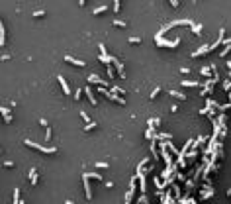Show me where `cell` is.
I'll return each instance as SVG.
<instances>
[{"label": "cell", "instance_id": "cell-1", "mask_svg": "<svg viewBox=\"0 0 231 204\" xmlns=\"http://www.w3.org/2000/svg\"><path fill=\"white\" fill-rule=\"evenodd\" d=\"M24 143H26L27 147H33V149L41 151V153H49V155H55V153H57V147H49V145H39V143H35V141H32V139H26Z\"/></svg>", "mask_w": 231, "mask_h": 204}, {"label": "cell", "instance_id": "cell-2", "mask_svg": "<svg viewBox=\"0 0 231 204\" xmlns=\"http://www.w3.org/2000/svg\"><path fill=\"white\" fill-rule=\"evenodd\" d=\"M192 24H194L192 20H174V22H171V24H166V26L161 28L157 35H163V33H166L169 30H171V28H174V26H192Z\"/></svg>", "mask_w": 231, "mask_h": 204}, {"label": "cell", "instance_id": "cell-3", "mask_svg": "<svg viewBox=\"0 0 231 204\" xmlns=\"http://www.w3.org/2000/svg\"><path fill=\"white\" fill-rule=\"evenodd\" d=\"M155 43H157V47H176L180 43V40L176 37L174 41H169V40H163V35H155Z\"/></svg>", "mask_w": 231, "mask_h": 204}, {"label": "cell", "instance_id": "cell-4", "mask_svg": "<svg viewBox=\"0 0 231 204\" xmlns=\"http://www.w3.org/2000/svg\"><path fill=\"white\" fill-rule=\"evenodd\" d=\"M135 181H139L141 194H145V192H147V175H143V173H137V175H135Z\"/></svg>", "mask_w": 231, "mask_h": 204}, {"label": "cell", "instance_id": "cell-5", "mask_svg": "<svg viewBox=\"0 0 231 204\" xmlns=\"http://www.w3.org/2000/svg\"><path fill=\"white\" fill-rule=\"evenodd\" d=\"M88 83H90V85H98V86H106V88L110 86V83L104 80V79H100L98 75H90V77H88Z\"/></svg>", "mask_w": 231, "mask_h": 204}, {"label": "cell", "instance_id": "cell-6", "mask_svg": "<svg viewBox=\"0 0 231 204\" xmlns=\"http://www.w3.org/2000/svg\"><path fill=\"white\" fill-rule=\"evenodd\" d=\"M112 65L118 69V75H119V77H121V79H126V69H124V63H121L119 59H116L114 55H112Z\"/></svg>", "mask_w": 231, "mask_h": 204}, {"label": "cell", "instance_id": "cell-7", "mask_svg": "<svg viewBox=\"0 0 231 204\" xmlns=\"http://www.w3.org/2000/svg\"><path fill=\"white\" fill-rule=\"evenodd\" d=\"M57 80H59V85H61V88H63V94H71V86H69V83L65 80V77L63 75H57Z\"/></svg>", "mask_w": 231, "mask_h": 204}, {"label": "cell", "instance_id": "cell-8", "mask_svg": "<svg viewBox=\"0 0 231 204\" xmlns=\"http://www.w3.org/2000/svg\"><path fill=\"white\" fill-rule=\"evenodd\" d=\"M84 94H86V98H88V102H90L92 106L98 104V100H96V96H94V92H92L90 86H84Z\"/></svg>", "mask_w": 231, "mask_h": 204}, {"label": "cell", "instance_id": "cell-9", "mask_svg": "<svg viewBox=\"0 0 231 204\" xmlns=\"http://www.w3.org/2000/svg\"><path fill=\"white\" fill-rule=\"evenodd\" d=\"M82 184H84V196L86 200H92V188H90V183H88V179L82 177Z\"/></svg>", "mask_w": 231, "mask_h": 204}, {"label": "cell", "instance_id": "cell-10", "mask_svg": "<svg viewBox=\"0 0 231 204\" xmlns=\"http://www.w3.org/2000/svg\"><path fill=\"white\" fill-rule=\"evenodd\" d=\"M29 183H32V186H37V183H39V175H37L35 167H32V171H29Z\"/></svg>", "mask_w": 231, "mask_h": 204}, {"label": "cell", "instance_id": "cell-11", "mask_svg": "<svg viewBox=\"0 0 231 204\" xmlns=\"http://www.w3.org/2000/svg\"><path fill=\"white\" fill-rule=\"evenodd\" d=\"M65 61L71 63V65H74V67H84V61L77 59V57H73V55H65Z\"/></svg>", "mask_w": 231, "mask_h": 204}, {"label": "cell", "instance_id": "cell-12", "mask_svg": "<svg viewBox=\"0 0 231 204\" xmlns=\"http://www.w3.org/2000/svg\"><path fill=\"white\" fill-rule=\"evenodd\" d=\"M204 53H210V47H208V43H206V45H200L198 49H196V51L192 53V57H194V59H196V57H202V55H204Z\"/></svg>", "mask_w": 231, "mask_h": 204}, {"label": "cell", "instance_id": "cell-13", "mask_svg": "<svg viewBox=\"0 0 231 204\" xmlns=\"http://www.w3.org/2000/svg\"><path fill=\"white\" fill-rule=\"evenodd\" d=\"M213 85H216L213 80H208V83L204 85V88H202V96H208V94H211V92H213Z\"/></svg>", "mask_w": 231, "mask_h": 204}, {"label": "cell", "instance_id": "cell-14", "mask_svg": "<svg viewBox=\"0 0 231 204\" xmlns=\"http://www.w3.org/2000/svg\"><path fill=\"white\" fill-rule=\"evenodd\" d=\"M213 196V188H206V191H200V200H210Z\"/></svg>", "mask_w": 231, "mask_h": 204}, {"label": "cell", "instance_id": "cell-15", "mask_svg": "<svg viewBox=\"0 0 231 204\" xmlns=\"http://www.w3.org/2000/svg\"><path fill=\"white\" fill-rule=\"evenodd\" d=\"M151 155H153L155 161H159V149H157V139L155 138L151 139Z\"/></svg>", "mask_w": 231, "mask_h": 204}, {"label": "cell", "instance_id": "cell-16", "mask_svg": "<svg viewBox=\"0 0 231 204\" xmlns=\"http://www.w3.org/2000/svg\"><path fill=\"white\" fill-rule=\"evenodd\" d=\"M165 147H166V151L171 153V155H178V149L171 143V139H165Z\"/></svg>", "mask_w": 231, "mask_h": 204}, {"label": "cell", "instance_id": "cell-17", "mask_svg": "<svg viewBox=\"0 0 231 204\" xmlns=\"http://www.w3.org/2000/svg\"><path fill=\"white\" fill-rule=\"evenodd\" d=\"M196 157H198V149H188V151L184 153V159H186V161H194Z\"/></svg>", "mask_w": 231, "mask_h": 204}, {"label": "cell", "instance_id": "cell-18", "mask_svg": "<svg viewBox=\"0 0 231 204\" xmlns=\"http://www.w3.org/2000/svg\"><path fill=\"white\" fill-rule=\"evenodd\" d=\"M0 45H2V47L6 45V30H4V24H2V20H0Z\"/></svg>", "mask_w": 231, "mask_h": 204}, {"label": "cell", "instance_id": "cell-19", "mask_svg": "<svg viewBox=\"0 0 231 204\" xmlns=\"http://www.w3.org/2000/svg\"><path fill=\"white\" fill-rule=\"evenodd\" d=\"M171 186H172V192H174V196H172V198H174V200H178V198L182 196V191H180V186H178V184H174V183H172Z\"/></svg>", "mask_w": 231, "mask_h": 204}, {"label": "cell", "instance_id": "cell-20", "mask_svg": "<svg viewBox=\"0 0 231 204\" xmlns=\"http://www.w3.org/2000/svg\"><path fill=\"white\" fill-rule=\"evenodd\" d=\"M169 94L174 96V98H178V100H186V94H184V92H180V90H169Z\"/></svg>", "mask_w": 231, "mask_h": 204}, {"label": "cell", "instance_id": "cell-21", "mask_svg": "<svg viewBox=\"0 0 231 204\" xmlns=\"http://www.w3.org/2000/svg\"><path fill=\"white\" fill-rule=\"evenodd\" d=\"M106 75H108V79H110V80L114 79V75H116V69H114L112 63H110V65H106Z\"/></svg>", "mask_w": 231, "mask_h": 204}, {"label": "cell", "instance_id": "cell-22", "mask_svg": "<svg viewBox=\"0 0 231 204\" xmlns=\"http://www.w3.org/2000/svg\"><path fill=\"white\" fill-rule=\"evenodd\" d=\"M98 61L104 63V65H110L112 63V55H98Z\"/></svg>", "mask_w": 231, "mask_h": 204}, {"label": "cell", "instance_id": "cell-23", "mask_svg": "<svg viewBox=\"0 0 231 204\" xmlns=\"http://www.w3.org/2000/svg\"><path fill=\"white\" fill-rule=\"evenodd\" d=\"M82 177H86V179H96V181H102V175H100V173H82Z\"/></svg>", "mask_w": 231, "mask_h": 204}, {"label": "cell", "instance_id": "cell-24", "mask_svg": "<svg viewBox=\"0 0 231 204\" xmlns=\"http://www.w3.org/2000/svg\"><path fill=\"white\" fill-rule=\"evenodd\" d=\"M204 141H206V138H204V136H200V138L196 139V141H192V145H190V147H194V149H198V147H200L202 143H204Z\"/></svg>", "mask_w": 231, "mask_h": 204}, {"label": "cell", "instance_id": "cell-25", "mask_svg": "<svg viewBox=\"0 0 231 204\" xmlns=\"http://www.w3.org/2000/svg\"><path fill=\"white\" fill-rule=\"evenodd\" d=\"M192 32L196 33V35H202V24H192Z\"/></svg>", "mask_w": 231, "mask_h": 204}, {"label": "cell", "instance_id": "cell-26", "mask_svg": "<svg viewBox=\"0 0 231 204\" xmlns=\"http://www.w3.org/2000/svg\"><path fill=\"white\" fill-rule=\"evenodd\" d=\"M200 73H202L204 77H210V75H213V71H211V69H210L208 65H206V67H202V69H200Z\"/></svg>", "mask_w": 231, "mask_h": 204}, {"label": "cell", "instance_id": "cell-27", "mask_svg": "<svg viewBox=\"0 0 231 204\" xmlns=\"http://www.w3.org/2000/svg\"><path fill=\"white\" fill-rule=\"evenodd\" d=\"M180 85L182 86H200V83H196V80H182Z\"/></svg>", "mask_w": 231, "mask_h": 204}, {"label": "cell", "instance_id": "cell-28", "mask_svg": "<svg viewBox=\"0 0 231 204\" xmlns=\"http://www.w3.org/2000/svg\"><path fill=\"white\" fill-rule=\"evenodd\" d=\"M106 10H108V6H100V8H94V16H100V14H104Z\"/></svg>", "mask_w": 231, "mask_h": 204}, {"label": "cell", "instance_id": "cell-29", "mask_svg": "<svg viewBox=\"0 0 231 204\" xmlns=\"http://www.w3.org/2000/svg\"><path fill=\"white\" fill-rule=\"evenodd\" d=\"M20 202V188H14V200H12V204H18Z\"/></svg>", "mask_w": 231, "mask_h": 204}, {"label": "cell", "instance_id": "cell-30", "mask_svg": "<svg viewBox=\"0 0 231 204\" xmlns=\"http://www.w3.org/2000/svg\"><path fill=\"white\" fill-rule=\"evenodd\" d=\"M0 114H2V118L10 116V108H6V106H0Z\"/></svg>", "mask_w": 231, "mask_h": 204}, {"label": "cell", "instance_id": "cell-31", "mask_svg": "<svg viewBox=\"0 0 231 204\" xmlns=\"http://www.w3.org/2000/svg\"><path fill=\"white\" fill-rule=\"evenodd\" d=\"M137 204H149V198H147V192H145V194H141V196H139Z\"/></svg>", "mask_w": 231, "mask_h": 204}, {"label": "cell", "instance_id": "cell-32", "mask_svg": "<svg viewBox=\"0 0 231 204\" xmlns=\"http://www.w3.org/2000/svg\"><path fill=\"white\" fill-rule=\"evenodd\" d=\"M96 126H98V124H96V122H88V124L84 126V132H90V130H94Z\"/></svg>", "mask_w": 231, "mask_h": 204}, {"label": "cell", "instance_id": "cell-33", "mask_svg": "<svg viewBox=\"0 0 231 204\" xmlns=\"http://www.w3.org/2000/svg\"><path fill=\"white\" fill-rule=\"evenodd\" d=\"M159 92H161V86H155V88H153V92H151V100H155L159 96Z\"/></svg>", "mask_w": 231, "mask_h": 204}, {"label": "cell", "instance_id": "cell-34", "mask_svg": "<svg viewBox=\"0 0 231 204\" xmlns=\"http://www.w3.org/2000/svg\"><path fill=\"white\" fill-rule=\"evenodd\" d=\"M119 2H121V0H114V12H119V10H121V4H119Z\"/></svg>", "mask_w": 231, "mask_h": 204}, {"label": "cell", "instance_id": "cell-35", "mask_svg": "<svg viewBox=\"0 0 231 204\" xmlns=\"http://www.w3.org/2000/svg\"><path fill=\"white\" fill-rule=\"evenodd\" d=\"M229 49H231V47H229V43H225V47L221 49V51H219V55H221V57H225V55L229 53Z\"/></svg>", "mask_w": 231, "mask_h": 204}, {"label": "cell", "instance_id": "cell-36", "mask_svg": "<svg viewBox=\"0 0 231 204\" xmlns=\"http://www.w3.org/2000/svg\"><path fill=\"white\" fill-rule=\"evenodd\" d=\"M45 16V10H35L33 12V18H43Z\"/></svg>", "mask_w": 231, "mask_h": 204}, {"label": "cell", "instance_id": "cell-37", "mask_svg": "<svg viewBox=\"0 0 231 204\" xmlns=\"http://www.w3.org/2000/svg\"><path fill=\"white\" fill-rule=\"evenodd\" d=\"M80 118L84 120L86 124H88V122H90V116H88V114H86V112H84V110H80Z\"/></svg>", "mask_w": 231, "mask_h": 204}, {"label": "cell", "instance_id": "cell-38", "mask_svg": "<svg viewBox=\"0 0 231 204\" xmlns=\"http://www.w3.org/2000/svg\"><path fill=\"white\" fill-rule=\"evenodd\" d=\"M153 183H155V186H157L159 191L163 188V183H161V179H159V177H155V179H153Z\"/></svg>", "mask_w": 231, "mask_h": 204}, {"label": "cell", "instance_id": "cell-39", "mask_svg": "<svg viewBox=\"0 0 231 204\" xmlns=\"http://www.w3.org/2000/svg\"><path fill=\"white\" fill-rule=\"evenodd\" d=\"M94 167H98V169H108V167H110V165L106 163V161H102V163H100V161H98V163L94 165Z\"/></svg>", "mask_w": 231, "mask_h": 204}, {"label": "cell", "instance_id": "cell-40", "mask_svg": "<svg viewBox=\"0 0 231 204\" xmlns=\"http://www.w3.org/2000/svg\"><path fill=\"white\" fill-rule=\"evenodd\" d=\"M229 88H231V80L227 79V80H223V90H225V92H229Z\"/></svg>", "mask_w": 231, "mask_h": 204}, {"label": "cell", "instance_id": "cell-41", "mask_svg": "<svg viewBox=\"0 0 231 204\" xmlns=\"http://www.w3.org/2000/svg\"><path fill=\"white\" fill-rule=\"evenodd\" d=\"M114 26H118V28H126L127 24H126V22H121V20H114Z\"/></svg>", "mask_w": 231, "mask_h": 204}, {"label": "cell", "instance_id": "cell-42", "mask_svg": "<svg viewBox=\"0 0 231 204\" xmlns=\"http://www.w3.org/2000/svg\"><path fill=\"white\" fill-rule=\"evenodd\" d=\"M100 55H108V51H106V45H104V43H102V41H100Z\"/></svg>", "mask_w": 231, "mask_h": 204}, {"label": "cell", "instance_id": "cell-43", "mask_svg": "<svg viewBox=\"0 0 231 204\" xmlns=\"http://www.w3.org/2000/svg\"><path fill=\"white\" fill-rule=\"evenodd\" d=\"M51 128H49V126H47V130H45V139H47V141H49V139H51Z\"/></svg>", "mask_w": 231, "mask_h": 204}, {"label": "cell", "instance_id": "cell-44", "mask_svg": "<svg viewBox=\"0 0 231 204\" xmlns=\"http://www.w3.org/2000/svg\"><path fill=\"white\" fill-rule=\"evenodd\" d=\"M129 43H135V45H137V43H141V37H129Z\"/></svg>", "mask_w": 231, "mask_h": 204}, {"label": "cell", "instance_id": "cell-45", "mask_svg": "<svg viewBox=\"0 0 231 204\" xmlns=\"http://www.w3.org/2000/svg\"><path fill=\"white\" fill-rule=\"evenodd\" d=\"M80 94H82V88H79V90L74 92V100H79V98H80Z\"/></svg>", "mask_w": 231, "mask_h": 204}, {"label": "cell", "instance_id": "cell-46", "mask_svg": "<svg viewBox=\"0 0 231 204\" xmlns=\"http://www.w3.org/2000/svg\"><path fill=\"white\" fill-rule=\"evenodd\" d=\"M4 167H6V169H12L14 163H12V161H4Z\"/></svg>", "mask_w": 231, "mask_h": 204}, {"label": "cell", "instance_id": "cell-47", "mask_svg": "<svg viewBox=\"0 0 231 204\" xmlns=\"http://www.w3.org/2000/svg\"><path fill=\"white\" fill-rule=\"evenodd\" d=\"M169 2H171L172 8H178V0H169Z\"/></svg>", "mask_w": 231, "mask_h": 204}, {"label": "cell", "instance_id": "cell-48", "mask_svg": "<svg viewBox=\"0 0 231 204\" xmlns=\"http://www.w3.org/2000/svg\"><path fill=\"white\" fill-rule=\"evenodd\" d=\"M180 73H182V75H188V73H190V69H188V67H182V69H180Z\"/></svg>", "mask_w": 231, "mask_h": 204}, {"label": "cell", "instance_id": "cell-49", "mask_svg": "<svg viewBox=\"0 0 231 204\" xmlns=\"http://www.w3.org/2000/svg\"><path fill=\"white\" fill-rule=\"evenodd\" d=\"M39 124H41V126H45V128L49 126V124H47V120H45V118H39Z\"/></svg>", "mask_w": 231, "mask_h": 204}, {"label": "cell", "instance_id": "cell-50", "mask_svg": "<svg viewBox=\"0 0 231 204\" xmlns=\"http://www.w3.org/2000/svg\"><path fill=\"white\" fill-rule=\"evenodd\" d=\"M190 204H198V202H196V200H194V198L190 196Z\"/></svg>", "mask_w": 231, "mask_h": 204}, {"label": "cell", "instance_id": "cell-51", "mask_svg": "<svg viewBox=\"0 0 231 204\" xmlns=\"http://www.w3.org/2000/svg\"><path fill=\"white\" fill-rule=\"evenodd\" d=\"M65 204H77V202H73V200H65Z\"/></svg>", "mask_w": 231, "mask_h": 204}, {"label": "cell", "instance_id": "cell-52", "mask_svg": "<svg viewBox=\"0 0 231 204\" xmlns=\"http://www.w3.org/2000/svg\"><path fill=\"white\" fill-rule=\"evenodd\" d=\"M84 2H86V0H79V4H80V6H84Z\"/></svg>", "mask_w": 231, "mask_h": 204}, {"label": "cell", "instance_id": "cell-53", "mask_svg": "<svg viewBox=\"0 0 231 204\" xmlns=\"http://www.w3.org/2000/svg\"><path fill=\"white\" fill-rule=\"evenodd\" d=\"M18 204H26V202H24V200H20V202H18Z\"/></svg>", "mask_w": 231, "mask_h": 204}, {"label": "cell", "instance_id": "cell-54", "mask_svg": "<svg viewBox=\"0 0 231 204\" xmlns=\"http://www.w3.org/2000/svg\"><path fill=\"white\" fill-rule=\"evenodd\" d=\"M0 151H2V149H0Z\"/></svg>", "mask_w": 231, "mask_h": 204}]
</instances>
